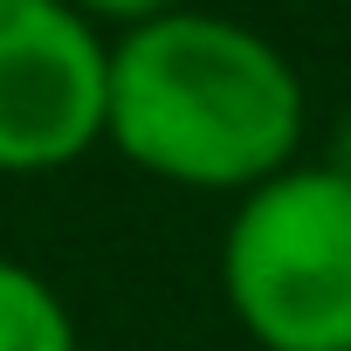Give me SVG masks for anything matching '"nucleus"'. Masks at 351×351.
I'll list each match as a JSON object with an SVG mask.
<instances>
[{
    "mask_svg": "<svg viewBox=\"0 0 351 351\" xmlns=\"http://www.w3.org/2000/svg\"><path fill=\"white\" fill-rule=\"evenodd\" d=\"M76 14H90L104 35H131V28H145V21H158V14H172V8H193V0H69Z\"/></svg>",
    "mask_w": 351,
    "mask_h": 351,
    "instance_id": "39448f33",
    "label": "nucleus"
},
{
    "mask_svg": "<svg viewBox=\"0 0 351 351\" xmlns=\"http://www.w3.org/2000/svg\"><path fill=\"white\" fill-rule=\"evenodd\" d=\"M324 165H330V172H344V180H351V104H344V110H337V124H330Z\"/></svg>",
    "mask_w": 351,
    "mask_h": 351,
    "instance_id": "423d86ee",
    "label": "nucleus"
},
{
    "mask_svg": "<svg viewBox=\"0 0 351 351\" xmlns=\"http://www.w3.org/2000/svg\"><path fill=\"white\" fill-rule=\"evenodd\" d=\"M0 351H83L62 289L14 255H0Z\"/></svg>",
    "mask_w": 351,
    "mask_h": 351,
    "instance_id": "20e7f679",
    "label": "nucleus"
},
{
    "mask_svg": "<svg viewBox=\"0 0 351 351\" xmlns=\"http://www.w3.org/2000/svg\"><path fill=\"white\" fill-rule=\"evenodd\" d=\"M221 296L255 351H351V180L296 158L234 200Z\"/></svg>",
    "mask_w": 351,
    "mask_h": 351,
    "instance_id": "f03ea898",
    "label": "nucleus"
},
{
    "mask_svg": "<svg viewBox=\"0 0 351 351\" xmlns=\"http://www.w3.org/2000/svg\"><path fill=\"white\" fill-rule=\"evenodd\" d=\"M110 35L69 0H0V172L35 180L104 145Z\"/></svg>",
    "mask_w": 351,
    "mask_h": 351,
    "instance_id": "7ed1b4c3",
    "label": "nucleus"
},
{
    "mask_svg": "<svg viewBox=\"0 0 351 351\" xmlns=\"http://www.w3.org/2000/svg\"><path fill=\"white\" fill-rule=\"evenodd\" d=\"M303 131L310 90L296 62L234 14L172 8L110 35L104 145L145 180L241 200L303 158Z\"/></svg>",
    "mask_w": 351,
    "mask_h": 351,
    "instance_id": "f257e3e1",
    "label": "nucleus"
}]
</instances>
